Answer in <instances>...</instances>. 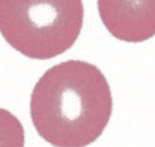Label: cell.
Listing matches in <instances>:
<instances>
[{
    "mask_svg": "<svg viewBox=\"0 0 155 147\" xmlns=\"http://www.w3.org/2000/svg\"><path fill=\"white\" fill-rule=\"evenodd\" d=\"M113 114L107 77L95 64L67 60L50 67L34 84L30 117L54 147H85L104 133Z\"/></svg>",
    "mask_w": 155,
    "mask_h": 147,
    "instance_id": "obj_1",
    "label": "cell"
},
{
    "mask_svg": "<svg viewBox=\"0 0 155 147\" xmlns=\"http://www.w3.org/2000/svg\"><path fill=\"white\" fill-rule=\"evenodd\" d=\"M83 22V0H0L3 39L34 60L53 59L73 47Z\"/></svg>",
    "mask_w": 155,
    "mask_h": 147,
    "instance_id": "obj_2",
    "label": "cell"
},
{
    "mask_svg": "<svg viewBox=\"0 0 155 147\" xmlns=\"http://www.w3.org/2000/svg\"><path fill=\"white\" fill-rule=\"evenodd\" d=\"M100 19L121 42L141 43L155 36V0H97Z\"/></svg>",
    "mask_w": 155,
    "mask_h": 147,
    "instance_id": "obj_3",
    "label": "cell"
},
{
    "mask_svg": "<svg viewBox=\"0 0 155 147\" xmlns=\"http://www.w3.org/2000/svg\"><path fill=\"white\" fill-rule=\"evenodd\" d=\"M0 147H24L23 124L6 109H0Z\"/></svg>",
    "mask_w": 155,
    "mask_h": 147,
    "instance_id": "obj_4",
    "label": "cell"
}]
</instances>
